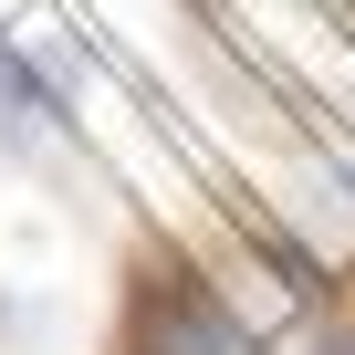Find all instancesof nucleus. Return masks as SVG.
<instances>
[{"instance_id": "obj_1", "label": "nucleus", "mask_w": 355, "mask_h": 355, "mask_svg": "<svg viewBox=\"0 0 355 355\" xmlns=\"http://www.w3.org/2000/svg\"><path fill=\"white\" fill-rule=\"evenodd\" d=\"M125 355H241V324L189 261H146L125 303Z\"/></svg>"}]
</instances>
